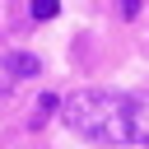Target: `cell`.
Here are the masks:
<instances>
[{
    "mask_svg": "<svg viewBox=\"0 0 149 149\" xmlns=\"http://www.w3.org/2000/svg\"><path fill=\"white\" fill-rule=\"evenodd\" d=\"M61 116L93 144H149V98L116 88H74L61 98Z\"/></svg>",
    "mask_w": 149,
    "mask_h": 149,
    "instance_id": "obj_1",
    "label": "cell"
},
{
    "mask_svg": "<svg viewBox=\"0 0 149 149\" xmlns=\"http://www.w3.org/2000/svg\"><path fill=\"white\" fill-rule=\"evenodd\" d=\"M0 65H5V74H14V79H28V74H37V70H42L33 51H5V56H0Z\"/></svg>",
    "mask_w": 149,
    "mask_h": 149,
    "instance_id": "obj_2",
    "label": "cell"
},
{
    "mask_svg": "<svg viewBox=\"0 0 149 149\" xmlns=\"http://www.w3.org/2000/svg\"><path fill=\"white\" fill-rule=\"evenodd\" d=\"M51 107H61V98H56V93H42V98H37V112H33V126H42V121L51 116Z\"/></svg>",
    "mask_w": 149,
    "mask_h": 149,
    "instance_id": "obj_3",
    "label": "cell"
},
{
    "mask_svg": "<svg viewBox=\"0 0 149 149\" xmlns=\"http://www.w3.org/2000/svg\"><path fill=\"white\" fill-rule=\"evenodd\" d=\"M56 9H61V0H33V5H28L33 19H56Z\"/></svg>",
    "mask_w": 149,
    "mask_h": 149,
    "instance_id": "obj_4",
    "label": "cell"
},
{
    "mask_svg": "<svg viewBox=\"0 0 149 149\" xmlns=\"http://www.w3.org/2000/svg\"><path fill=\"white\" fill-rule=\"evenodd\" d=\"M140 5H144V0H121V14H126V19H135V14H140Z\"/></svg>",
    "mask_w": 149,
    "mask_h": 149,
    "instance_id": "obj_5",
    "label": "cell"
}]
</instances>
